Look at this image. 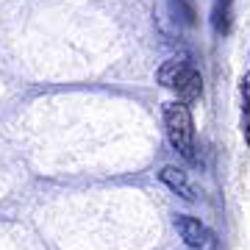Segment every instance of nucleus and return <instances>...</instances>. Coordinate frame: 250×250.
I'll return each instance as SVG.
<instances>
[{"mask_svg":"<svg viewBox=\"0 0 250 250\" xmlns=\"http://www.w3.org/2000/svg\"><path fill=\"white\" fill-rule=\"evenodd\" d=\"M164 131L167 139L181 156L195 159V123L189 114V106L184 100H170L164 103Z\"/></svg>","mask_w":250,"mask_h":250,"instance_id":"obj_1","label":"nucleus"},{"mask_svg":"<svg viewBox=\"0 0 250 250\" xmlns=\"http://www.w3.org/2000/svg\"><path fill=\"white\" fill-rule=\"evenodd\" d=\"M175 228H178L181 239L187 242L189 248H206L208 245V239H211V233H208V228H206L197 217L192 214H178L175 217Z\"/></svg>","mask_w":250,"mask_h":250,"instance_id":"obj_2","label":"nucleus"},{"mask_svg":"<svg viewBox=\"0 0 250 250\" xmlns=\"http://www.w3.org/2000/svg\"><path fill=\"white\" fill-rule=\"evenodd\" d=\"M192 70H195V67H192V62H189V56L178 53V56H172V59H167V62L159 67V83L167 86V89H175Z\"/></svg>","mask_w":250,"mask_h":250,"instance_id":"obj_3","label":"nucleus"},{"mask_svg":"<svg viewBox=\"0 0 250 250\" xmlns=\"http://www.w3.org/2000/svg\"><path fill=\"white\" fill-rule=\"evenodd\" d=\"M159 178H161V184H167V187H170L178 197H184V200H195L197 197L189 175L184 170H178V167H172V164H167V167L159 172Z\"/></svg>","mask_w":250,"mask_h":250,"instance_id":"obj_4","label":"nucleus"},{"mask_svg":"<svg viewBox=\"0 0 250 250\" xmlns=\"http://www.w3.org/2000/svg\"><path fill=\"white\" fill-rule=\"evenodd\" d=\"M175 92H178V100H184L187 106L195 103V100H200V95H203V78H200V72L192 70L187 78L175 86Z\"/></svg>","mask_w":250,"mask_h":250,"instance_id":"obj_5","label":"nucleus"},{"mask_svg":"<svg viewBox=\"0 0 250 250\" xmlns=\"http://www.w3.org/2000/svg\"><path fill=\"white\" fill-rule=\"evenodd\" d=\"M242 134L250 147V72L242 75Z\"/></svg>","mask_w":250,"mask_h":250,"instance_id":"obj_6","label":"nucleus"},{"mask_svg":"<svg viewBox=\"0 0 250 250\" xmlns=\"http://www.w3.org/2000/svg\"><path fill=\"white\" fill-rule=\"evenodd\" d=\"M220 6H231V0H220Z\"/></svg>","mask_w":250,"mask_h":250,"instance_id":"obj_7","label":"nucleus"}]
</instances>
